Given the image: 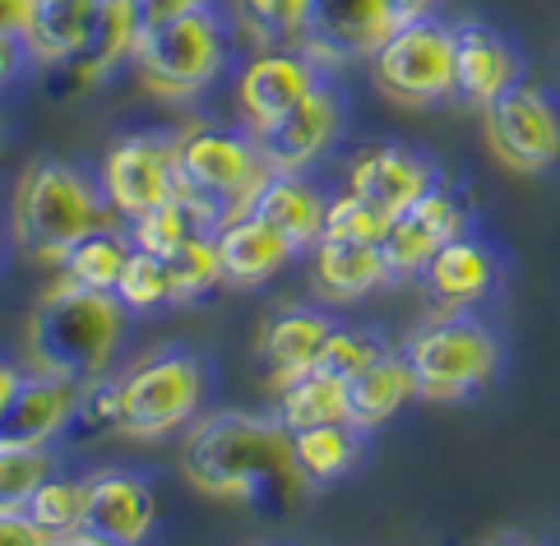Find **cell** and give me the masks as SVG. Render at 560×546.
Masks as SVG:
<instances>
[{"instance_id": "cell-1", "label": "cell", "mask_w": 560, "mask_h": 546, "mask_svg": "<svg viewBox=\"0 0 560 546\" xmlns=\"http://www.w3.org/2000/svg\"><path fill=\"white\" fill-rule=\"evenodd\" d=\"M182 473L195 491L250 504L255 514H288L302 477L292 468V431L278 417L213 413L182 444Z\"/></svg>"}, {"instance_id": "cell-2", "label": "cell", "mask_w": 560, "mask_h": 546, "mask_svg": "<svg viewBox=\"0 0 560 546\" xmlns=\"http://www.w3.org/2000/svg\"><path fill=\"white\" fill-rule=\"evenodd\" d=\"M121 338H126V306L116 301V292H89L66 278L28 315L33 371L61 375L74 384L107 375Z\"/></svg>"}, {"instance_id": "cell-3", "label": "cell", "mask_w": 560, "mask_h": 546, "mask_svg": "<svg viewBox=\"0 0 560 546\" xmlns=\"http://www.w3.org/2000/svg\"><path fill=\"white\" fill-rule=\"evenodd\" d=\"M112 213L107 195H97L79 167L61 158H37L14 195V241L37 265H61L74 241L107 228Z\"/></svg>"}, {"instance_id": "cell-4", "label": "cell", "mask_w": 560, "mask_h": 546, "mask_svg": "<svg viewBox=\"0 0 560 546\" xmlns=\"http://www.w3.org/2000/svg\"><path fill=\"white\" fill-rule=\"evenodd\" d=\"M176 172H182V199L205 218L209 232H218L228 218L246 209V199L269 176V163L250 130L199 120L176 135Z\"/></svg>"}, {"instance_id": "cell-5", "label": "cell", "mask_w": 560, "mask_h": 546, "mask_svg": "<svg viewBox=\"0 0 560 546\" xmlns=\"http://www.w3.org/2000/svg\"><path fill=\"white\" fill-rule=\"evenodd\" d=\"M404 357L417 380V398L427 403H464L482 394L500 371V338L491 325L472 320L468 311H445L412 329L404 342Z\"/></svg>"}, {"instance_id": "cell-6", "label": "cell", "mask_w": 560, "mask_h": 546, "mask_svg": "<svg viewBox=\"0 0 560 546\" xmlns=\"http://www.w3.org/2000/svg\"><path fill=\"white\" fill-rule=\"evenodd\" d=\"M228 60V19L218 5L186 10L163 24L139 28L135 37V70L167 103H190L199 97Z\"/></svg>"}, {"instance_id": "cell-7", "label": "cell", "mask_w": 560, "mask_h": 546, "mask_svg": "<svg viewBox=\"0 0 560 546\" xmlns=\"http://www.w3.org/2000/svg\"><path fill=\"white\" fill-rule=\"evenodd\" d=\"M205 408V367L186 348H158L121 375V431L130 440H163L190 427Z\"/></svg>"}, {"instance_id": "cell-8", "label": "cell", "mask_w": 560, "mask_h": 546, "mask_svg": "<svg viewBox=\"0 0 560 546\" xmlns=\"http://www.w3.org/2000/svg\"><path fill=\"white\" fill-rule=\"evenodd\" d=\"M375 89L398 107L454 103V33L440 19L394 28L371 56Z\"/></svg>"}, {"instance_id": "cell-9", "label": "cell", "mask_w": 560, "mask_h": 546, "mask_svg": "<svg viewBox=\"0 0 560 546\" xmlns=\"http://www.w3.org/2000/svg\"><path fill=\"white\" fill-rule=\"evenodd\" d=\"M482 130L500 167L524 176L560 167V103L547 89L518 79L510 93H500L491 107H482Z\"/></svg>"}, {"instance_id": "cell-10", "label": "cell", "mask_w": 560, "mask_h": 546, "mask_svg": "<svg viewBox=\"0 0 560 546\" xmlns=\"http://www.w3.org/2000/svg\"><path fill=\"white\" fill-rule=\"evenodd\" d=\"M103 195L121 218H139L182 195L176 172V135H126L116 139L103 163Z\"/></svg>"}, {"instance_id": "cell-11", "label": "cell", "mask_w": 560, "mask_h": 546, "mask_svg": "<svg viewBox=\"0 0 560 546\" xmlns=\"http://www.w3.org/2000/svg\"><path fill=\"white\" fill-rule=\"evenodd\" d=\"M325 79H329V66H319L306 47H265L259 56H250L242 66V79H236V103H242L246 130L259 135L278 126Z\"/></svg>"}, {"instance_id": "cell-12", "label": "cell", "mask_w": 560, "mask_h": 546, "mask_svg": "<svg viewBox=\"0 0 560 546\" xmlns=\"http://www.w3.org/2000/svg\"><path fill=\"white\" fill-rule=\"evenodd\" d=\"M472 228L468 222V205L458 199L450 186H427L422 195L412 199V205L389 218L385 236H380V251H385V265H389V278H422L427 265L435 259V251L445 246V241L464 236Z\"/></svg>"}, {"instance_id": "cell-13", "label": "cell", "mask_w": 560, "mask_h": 546, "mask_svg": "<svg viewBox=\"0 0 560 546\" xmlns=\"http://www.w3.org/2000/svg\"><path fill=\"white\" fill-rule=\"evenodd\" d=\"M343 116H348L343 93L325 79V84H319L311 97H302L278 126L259 130L255 144H259V153H265L269 172H306L311 163H319V158L338 144Z\"/></svg>"}, {"instance_id": "cell-14", "label": "cell", "mask_w": 560, "mask_h": 546, "mask_svg": "<svg viewBox=\"0 0 560 546\" xmlns=\"http://www.w3.org/2000/svg\"><path fill=\"white\" fill-rule=\"evenodd\" d=\"M450 33H454V103L482 112L524 79V60H518L514 43L500 28L482 24V19H464V24H450Z\"/></svg>"}, {"instance_id": "cell-15", "label": "cell", "mask_w": 560, "mask_h": 546, "mask_svg": "<svg viewBox=\"0 0 560 546\" xmlns=\"http://www.w3.org/2000/svg\"><path fill=\"white\" fill-rule=\"evenodd\" d=\"M135 37H139V19H135V0H97L89 33L79 51L51 70V93L56 97H74L121 66V60H135Z\"/></svg>"}, {"instance_id": "cell-16", "label": "cell", "mask_w": 560, "mask_h": 546, "mask_svg": "<svg viewBox=\"0 0 560 546\" xmlns=\"http://www.w3.org/2000/svg\"><path fill=\"white\" fill-rule=\"evenodd\" d=\"M394 33L385 0H311L306 19V51L319 66H352L371 60L375 47Z\"/></svg>"}, {"instance_id": "cell-17", "label": "cell", "mask_w": 560, "mask_h": 546, "mask_svg": "<svg viewBox=\"0 0 560 546\" xmlns=\"http://www.w3.org/2000/svg\"><path fill=\"white\" fill-rule=\"evenodd\" d=\"M84 542L97 546H130L144 542L153 533L158 519V496L149 491V481L139 473H121V468H103L84 477Z\"/></svg>"}, {"instance_id": "cell-18", "label": "cell", "mask_w": 560, "mask_h": 546, "mask_svg": "<svg viewBox=\"0 0 560 546\" xmlns=\"http://www.w3.org/2000/svg\"><path fill=\"white\" fill-rule=\"evenodd\" d=\"M74 398V380L28 371L19 380L14 398L5 403V413H0V450H51L61 435H70Z\"/></svg>"}, {"instance_id": "cell-19", "label": "cell", "mask_w": 560, "mask_h": 546, "mask_svg": "<svg viewBox=\"0 0 560 546\" xmlns=\"http://www.w3.org/2000/svg\"><path fill=\"white\" fill-rule=\"evenodd\" d=\"M435 181H440V172L422 153H412L404 144H375L371 153H362L352 163L348 190L362 195L380 218H398L427 186H435Z\"/></svg>"}, {"instance_id": "cell-20", "label": "cell", "mask_w": 560, "mask_h": 546, "mask_svg": "<svg viewBox=\"0 0 560 546\" xmlns=\"http://www.w3.org/2000/svg\"><path fill=\"white\" fill-rule=\"evenodd\" d=\"M427 282V292L435 306H445V311H472L477 301H487L495 292V282H500V255L487 246L482 236H454L445 241V246L435 251V259L427 265L422 274Z\"/></svg>"}, {"instance_id": "cell-21", "label": "cell", "mask_w": 560, "mask_h": 546, "mask_svg": "<svg viewBox=\"0 0 560 546\" xmlns=\"http://www.w3.org/2000/svg\"><path fill=\"white\" fill-rule=\"evenodd\" d=\"M218 241V265H223V282L232 288H259L273 274H283L302 251L292 246L283 232H273L269 222L255 213H236L213 232Z\"/></svg>"}, {"instance_id": "cell-22", "label": "cell", "mask_w": 560, "mask_h": 546, "mask_svg": "<svg viewBox=\"0 0 560 546\" xmlns=\"http://www.w3.org/2000/svg\"><path fill=\"white\" fill-rule=\"evenodd\" d=\"M311 278L319 297L338 301H362L380 288H389V265H385V251L380 241H348V236H319L311 246Z\"/></svg>"}, {"instance_id": "cell-23", "label": "cell", "mask_w": 560, "mask_h": 546, "mask_svg": "<svg viewBox=\"0 0 560 546\" xmlns=\"http://www.w3.org/2000/svg\"><path fill=\"white\" fill-rule=\"evenodd\" d=\"M242 213H255L259 222H269L296 251H311L325 236V199H319L315 186H306L302 172H269L259 181V190L246 199Z\"/></svg>"}, {"instance_id": "cell-24", "label": "cell", "mask_w": 560, "mask_h": 546, "mask_svg": "<svg viewBox=\"0 0 560 546\" xmlns=\"http://www.w3.org/2000/svg\"><path fill=\"white\" fill-rule=\"evenodd\" d=\"M334 334V320L311 306H283L265 329H259V361H265L269 380L283 390L288 380L315 371L319 348Z\"/></svg>"}, {"instance_id": "cell-25", "label": "cell", "mask_w": 560, "mask_h": 546, "mask_svg": "<svg viewBox=\"0 0 560 546\" xmlns=\"http://www.w3.org/2000/svg\"><path fill=\"white\" fill-rule=\"evenodd\" d=\"M343 394H348V421L352 427L375 431V427H385L389 417H398L417 398V380H412L408 357L385 348L366 371H357L343 384Z\"/></svg>"}, {"instance_id": "cell-26", "label": "cell", "mask_w": 560, "mask_h": 546, "mask_svg": "<svg viewBox=\"0 0 560 546\" xmlns=\"http://www.w3.org/2000/svg\"><path fill=\"white\" fill-rule=\"evenodd\" d=\"M366 431L352 421H329V427L292 431V468L302 487H334L362 463Z\"/></svg>"}, {"instance_id": "cell-27", "label": "cell", "mask_w": 560, "mask_h": 546, "mask_svg": "<svg viewBox=\"0 0 560 546\" xmlns=\"http://www.w3.org/2000/svg\"><path fill=\"white\" fill-rule=\"evenodd\" d=\"M97 0H37L24 28V47L37 66H61L79 51Z\"/></svg>"}, {"instance_id": "cell-28", "label": "cell", "mask_w": 560, "mask_h": 546, "mask_svg": "<svg viewBox=\"0 0 560 546\" xmlns=\"http://www.w3.org/2000/svg\"><path fill=\"white\" fill-rule=\"evenodd\" d=\"M278 421L288 431H306V427H329V421H348V394H343V380L334 375H319L306 371L288 380L278 390Z\"/></svg>"}, {"instance_id": "cell-29", "label": "cell", "mask_w": 560, "mask_h": 546, "mask_svg": "<svg viewBox=\"0 0 560 546\" xmlns=\"http://www.w3.org/2000/svg\"><path fill=\"white\" fill-rule=\"evenodd\" d=\"M130 251H135L130 236L107 222V228H97V232H89L84 241H74L70 246V255L61 259L66 282L89 288V292H116V278H121Z\"/></svg>"}, {"instance_id": "cell-30", "label": "cell", "mask_w": 560, "mask_h": 546, "mask_svg": "<svg viewBox=\"0 0 560 546\" xmlns=\"http://www.w3.org/2000/svg\"><path fill=\"white\" fill-rule=\"evenodd\" d=\"M167 259V288L172 306H195V301L213 297V288L223 282V265H218V241L213 232H195L176 246Z\"/></svg>"}, {"instance_id": "cell-31", "label": "cell", "mask_w": 560, "mask_h": 546, "mask_svg": "<svg viewBox=\"0 0 560 546\" xmlns=\"http://www.w3.org/2000/svg\"><path fill=\"white\" fill-rule=\"evenodd\" d=\"M236 28L259 47H302L311 0H232Z\"/></svg>"}, {"instance_id": "cell-32", "label": "cell", "mask_w": 560, "mask_h": 546, "mask_svg": "<svg viewBox=\"0 0 560 546\" xmlns=\"http://www.w3.org/2000/svg\"><path fill=\"white\" fill-rule=\"evenodd\" d=\"M84 504H89V491H84V477H47L43 487L33 491L28 500V514L33 523L43 528L47 542H84Z\"/></svg>"}, {"instance_id": "cell-33", "label": "cell", "mask_w": 560, "mask_h": 546, "mask_svg": "<svg viewBox=\"0 0 560 546\" xmlns=\"http://www.w3.org/2000/svg\"><path fill=\"white\" fill-rule=\"evenodd\" d=\"M195 232H209V228H205V218H199L182 195L167 199V205H158V209H149V213H139V218H126L130 246L149 251V255H172Z\"/></svg>"}, {"instance_id": "cell-34", "label": "cell", "mask_w": 560, "mask_h": 546, "mask_svg": "<svg viewBox=\"0 0 560 546\" xmlns=\"http://www.w3.org/2000/svg\"><path fill=\"white\" fill-rule=\"evenodd\" d=\"M116 301L126 311H158L172 301L167 288V259L163 255H149V251H130L121 278H116Z\"/></svg>"}, {"instance_id": "cell-35", "label": "cell", "mask_w": 560, "mask_h": 546, "mask_svg": "<svg viewBox=\"0 0 560 546\" xmlns=\"http://www.w3.org/2000/svg\"><path fill=\"white\" fill-rule=\"evenodd\" d=\"M103 431H121V380L112 375H93L79 384L74 398V417H70V435H103Z\"/></svg>"}, {"instance_id": "cell-36", "label": "cell", "mask_w": 560, "mask_h": 546, "mask_svg": "<svg viewBox=\"0 0 560 546\" xmlns=\"http://www.w3.org/2000/svg\"><path fill=\"white\" fill-rule=\"evenodd\" d=\"M380 352H385V342H380L371 329H338V325H334V334L325 338V348H319L315 371L348 384L357 371H366Z\"/></svg>"}, {"instance_id": "cell-37", "label": "cell", "mask_w": 560, "mask_h": 546, "mask_svg": "<svg viewBox=\"0 0 560 546\" xmlns=\"http://www.w3.org/2000/svg\"><path fill=\"white\" fill-rule=\"evenodd\" d=\"M51 473V450H0V504H28Z\"/></svg>"}, {"instance_id": "cell-38", "label": "cell", "mask_w": 560, "mask_h": 546, "mask_svg": "<svg viewBox=\"0 0 560 546\" xmlns=\"http://www.w3.org/2000/svg\"><path fill=\"white\" fill-rule=\"evenodd\" d=\"M389 228V218H380L362 195H334L325 205V236H348V241H380Z\"/></svg>"}, {"instance_id": "cell-39", "label": "cell", "mask_w": 560, "mask_h": 546, "mask_svg": "<svg viewBox=\"0 0 560 546\" xmlns=\"http://www.w3.org/2000/svg\"><path fill=\"white\" fill-rule=\"evenodd\" d=\"M43 528L33 523L28 504H0V546H43Z\"/></svg>"}, {"instance_id": "cell-40", "label": "cell", "mask_w": 560, "mask_h": 546, "mask_svg": "<svg viewBox=\"0 0 560 546\" xmlns=\"http://www.w3.org/2000/svg\"><path fill=\"white\" fill-rule=\"evenodd\" d=\"M205 5H232V0H135V19H139V28H149V24H163V19H176V14H186V10H205Z\"/></svg>"}, {"instance_id": "cell-41", "label": "cell", "mask_w": 560, "mask_h": 546, "mask_svg": "<svg viewBox=\"0 0 560 546\" xmlns=\"http://www.w3.org/2000/svg\"><path fill=\"white\" fill-rule=\"evenodd\" d=\"M33 5H37V0H0V37H19V43H24Z\"/></svg>"}, {"instance_id": "cell-42", "label": "cell", "mask_w": 560, "mask_h": 546, "mask_svg": "<svg viewBox=\"0 0 560 546\" xmlns=\"http://www.w3.org/2000/svg\"><path fill=\"white\" fill-rule=\"evenodd\" d=\"M435 5H440V0H385V10H389V24H394V28L417 24V19H431Z\"/></svg>"}, {"instance_id": "cell-43", "label": "cell", "mask_w": 560, "mask_h": 546, "mask_svg": "<svg viewBox=\"0 0 560 546\" xmlns=\"http://www.w3.org/2000/svg\"><path fill=\"white\" fill-rule=\"evenodd\" d=\"M24 43L19 37H0V89L5 84H14V74H19V66H24Z\"/></svg>"}, {"instance_id": "cell-44", "label": "cell", "mask_w": 560, "mask_h": 546, "mask_svg": "<svg viewBox=\"0 0 560 546\" xmlns=\"http://www.w3.org/2000/svg\"><path fill=\"white\" fill-rule=\"evenodd\" d=\"M24 375H28L24 367H14V361L0 357V413H5V403L14 398V390H19V380H24Z\"/></svg>"}]
</instances>
